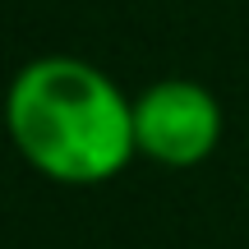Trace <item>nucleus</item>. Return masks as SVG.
<instances>
[{"label":"nucleus","mask_w":249,"mask_h":249,"mask_svg":"<svg viewBox=\"0 0 249 249\" xmlns=\"http://www.w3.org/2000/svg\"><path fill=\"white\" fill-rule=\"evenodd\" d=\"M5 120L18 157L51 185H107L134 157V97L79 55H37L14 74Z\"/></svg>","instance_id":"1"},{"label":"nucleus","mask_w":249,"mask_h":249,"mask_svg":"<svg viewBox=\"0 0 249 249\" xmlns=\"http://www.w3.org/2000/svg\"><path fill=\"white\" fill-rule=\"evenodd\" d=\"M222 129H226L222 102L198 79H157L134 97L139 157L166 171H189L208 161L222 143Z\"/></svg>","instance_id":"2"}]
</instances>
